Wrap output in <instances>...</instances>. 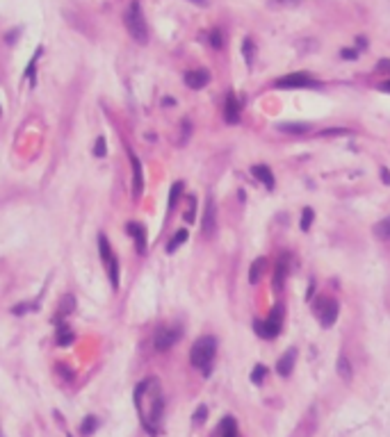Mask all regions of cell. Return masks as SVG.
<instances>
[{
    "mask_svg": "<svg viewBox=\"0 0 390 437\" xmlns=\"http://www.w3.org/2000/svg\"><path fill=\"white\" fill-rule=\"evenodd\" d=\"M135 408L139 412L142 426L151 435H155L162 421V412H165V396H162L158 378H146V380H142L137 385V389H135Z\"/></svg>",
    "mask_w": 390,
    "mask_h": 437,
    "instance_id": "cell-1",
    "label": "cell"
},
{
    "mask_svg": "<svg viewBox=\"0 0 390 437\" xmlns=\"http://www.w3.org/2000/svg\"><path fill=\"white\" fill-rule=\"evenodd\" d=\"M215 353H217V339L212 335H203L194 341L192 351H189V362H192L194 369H201V371L208 376Z\"/></svg>",
    "mask_w": 390,
    "mask_h": 437,
    "instance_id": "cell-2",
    "label": "cell"
},
{
    "mask_svg": "<svg viewBox=\"0 0 390 437\" xmlns=\"http://www.w3.org/2000/svg\"><path fill=\"white\" fill-rule=\"evenodd\" d=\"M124 23L128 27L130 36H133L137 43H146L148 41V27H146V18L142 14V7H139V0H133L124 16Z\"/></svg>",
    "mask_w": 390,
    "mask_h": 437,
    "instance_id": "cell-3",
    "label": "cell"
},
{
    "mask_svg": "<svg viewBox=\"0 0 390 437\" xmlns=\"http://www.w3.org/2000/svg\"><path fill=\"white\" fill-rule=\"evenodd\" d=\"M98 250H101V259L105 262L107 267V276H110L112 287H119V259H116L114 250H112L110 241H107L105 235H98Z\"/></svg>",
    "mask_w": 390,
    "mask_h": 437,
    "instance_id": "cell-4",
    "label": "cell"
},
{
    "mask_svg": "<svg viewBox=\"0 0 390 437\" xmlns=\"http://www.w3.org/2000/svg\"><path fill=\"white\" fill-rule=\"evenodd\" d=\"M281 328H283V308L281 305H276L271 310V314L265 321H256V332L260 337H265V339H274L281 332Z\"/></svg>",
    "mask_w": 390,
    "mask_h": 437,
    "instance_id": "cell-5",
    "label": "cell"
},
{
    "mask_svg": "<svg viewBox=\"0 0 390 437\" xmlns=\"http://www.w3.org/2000/svg\"><path fill=\"white\" fill-rule=\"evenodd\" d=\"M338 312H340V305L335 303L333 298H326V296H320L315 300V317L320 319V323L324 328H331L338 319Z\"/></svg>",
    "mask_w": 390,
    "mask_h": 437,
    "instance_id": "cell-6",
    "label": "cell"
},
{
    "mask_svg": "<svg viewBox=\"0 0 390 437\" xmlns=\"http://www.w3.org/2000/svg\"><path fill=\"white\" fill-rule=\"evenodd\" d=\"M274 84L281 86V89H308V86H317L320 82L303 71H294V73H288V75L279 77Z\"/></svg>",
    "mask_w": 390,
    "mask_h": 437,
    "instance_id": "cell-7",
    "label": "cell"
},
{
    "mask_svg": "<svg viewBox=\"0 0 390 437\" xmlns=\"http://www.w3.org/2000/svg\"><path fill=\"white\" fill-rule=\"evenodd\" d=\"M180 335H183V330H180L178 326H174V328H160V330H158V335H155V348L160 351V353H162V351H169L171 346L180 339Z\"/></svg>",
    "mask_w": 390,
    "mask_h": 437,
    "instance_id": "cell-8",
    "label": "cell"
},
{
    "mask_svg": "<svg viewBox=\"0 0 390 437\" xmlns=\"http://www.w3.org/2000/svg\"><path fill=\"white\" fill-rule=\"evenodd\" d=\"M130 155V164H133V194L135 198H139L144 191V176H142V162H139V157L133 153V150H128Z\"/></svg>",
    "mask_w": 390,
    "mask_h": 437,
    "instance_id": "cell-9",
    "label": "cell"
},
{
    "mask_svg": "<svg viewBox=\"0 0 390 437\" xmlns=\"http://www.w3.org/2000/svg\"><path fill=\"white\" fill-rule=\"evenodd\" d=\"M126 230H128V235H133V239H135V246H137V253L139 255H146V248H148V244H146V230H144L139 223H126Z\"/></svg>",
    "mask_w": 390,
    "mask_h": 437,
    "instance_id": "cell-10",
    "label": "cell"
},
{
    "mask_svg": "<svg viewBox=\"0 0 390 437\" xmlns=\"http://www.w3.org/2000/svg\"><path fill=\"white\" fill-rule=\"evenodd\" d=\"M294 362H297V348H288L283 355L279 358V362H276V371H279V376H290L294 369Z\"/></svg>",
    "mask_w": 390,
    "mask_h": 437,
    "instance_id": "cell-11",
    "label": "cell"
},
{
    "mask_svg": "<svg viewBox=\"0 0 390 437\" xmlns=\"http://www.w3.org/2000/svg\"><path fill=\"white\" fill-rule=\"evenodd\" d=\"M217 226V209H215V200L208 198L206 203V212H203V221H201V230L203 235H212Z\"/></svg>",
    "mask_w": 390,
    "mask_h": 437,
    "instance_id": "cell-12",
    "label": "cell"
},
{
    "mask_svg": "<svg viewBox=\"0 0 390 437\" xmlns=\"http://www.w3.org/2000/svg\"><path fill=\"white\" fill-rule=\"evenodd\" d=\"M288 271H290V255L283 253L279 257V262H276V271H274V289H281L285 282V278H288Z\"/></svg>",
    "mask_w": 390,
    "mask_h": 437,
    "instance_id": "cell-13",
    "label": "cell"
},
{
    "mask_svg": "<svg viewBox=\"0 0 390 437\" xmlns=\"http://www.w3.org/2000/svg\"><path fill=\"white\" fill-rule=\"evenodd\" d=\"M210 82V73L208 71H187L185 73V84L189 86V89H203V86Z\"/></svg>",
    "mask_w": 390,
    "mask_h": 437,
    "instance_id": "cell-14",
    "label": "cell"
},
{
    "mask_svg": "<svg viewBox=\"0 0 390 437\" xmlns=\"http://www.w3.org/2000/svg\"><path fill=\"white\" fill-rule=\"evenodd\" d=\"M224 118H226V123H238L240 121V100H238V96H235V94L226 96Z\"/></svg>",
    "mask_w": 390,
    "mask_h": 437,
    "instance_id": "cell-15",
    "label": "cell"
},
{
    "mask_svg": "<svg viewBox=\"0 0 390 437\" xmlns=\"http://www.w3.org/2000/svg\"><path fill=\"white\" fill-rule=\"evenodd\" d=\"M251 173H253V178H256L258 182H262V185L267 187V189H274V173H271V168L269 166H265V164H256V166L251 168Z\"/></svg>",
    "mask_w": 390,
    "mask_h": 437,
    "instance_id": "cell-16",
    "label": "cell"
},
{
    "mask_svg": "<svg viewBox=\"0 0 390 437\" xmlns=\"http://www.w3.org/2000/svg\"><path fill=\"white\" fill-rule=\"evenodd\" d=\"M335 371H338V376L342 378L344 382H352V362H349L347 353H340L338 355V362H335Z\"/></svg>",
    "mask_w": 390,
    "mask_h": 437,
    "instance_id": "cell-17",
    "label": "cell"
},
{
    "mask_svg": "<svg viewBox=\"0 0 390 437\" xmlns=\"http://www.w3.org/2000/svg\"><path fill=\"white\" fill-rule=\"evenodd\" d=\"M265 269H267V259H265V257L253 259L251 269H249V282H251V285L260 282V278H262V273H265Z\"/></svg>",
    "mask_w": 390,
    "mask_h": 437,
    "instance_id": "cell-18",
    "label": "cell"
},
{
    "mask_svg": "<svg viewBox=\"0 0 390 437\" xmlns=\"http://www.w3.org/2000/svg\"><path fill=\"white\" fill-rule=\"evenodd\" d=\"M73 308H75V298H73V296H71V294L62 296V300H60V314H57V319H53V321H62V317H66V314L73 312Z\"/></svg>",
    "mask_w": 390,
    "mask_h": 437,
    "instance_id": "cell-19",
    "label": "cell"
},
{
    "mask_svg": "<svg viewBox=\"0 0 390 437\" xmlns=\"http://www.w3.org/2000/svg\"><path fill=\"white\" fill-rule=\"evenodd\" d=\"M372 232H374L379 239H383V241H390V216H385V219H381L379 223H376L374 228H372Z\"/></svg>",
    "mask_w": 390,
    "mask_h": 437,
    "instance_id": "cell-20",
    "label": "cell"
},
{
    "mask_svg": "<svg viewBox=\"0 0 390 437\" xmlns=\"http://www.w3.org/2000/svg\"><path fill=\"white\" fill-rule=\"evenodd\" d=\"M187 237H189L187 230H183V228H180V230L174 235V239L167 244V253H176V248H178V246H183L185 241H187Z\"/></svg>",
    "mask_w": 390,
    "mask_h": 437,
    "instance_id": "cell-21",
    "label": "cell"
},
{
    "mask_svg": "<svg viewBox=\"0 0 390 437\" xmlns=\"http://www.w3.org/2000/svg\"><path fill=\"white\" fill-rule=\"evenodd\" d=\"M73 339H75V335H73V330H71L69 326H60V328H57V344H60V346H69Z\"/></svg>",
    "mask_w": 390,
    "mask_h": 437,
    "instance_id": "cell-22",
    "label": "cell"
},
{
    "mask_svg": "<svg viewBox=\"0 0 390 437\" xmlns=\"http://www.w3.org/2000/svg\"><path fill=\"white\" fill-rule=\"evenodd\" d=\"M221 437H238V426L233 417H226L221 421Z\"/></svg>",
    "mask_w": 390,
    "mask_h": 437,
    "instance_id": "cell-23",
    "label": "cell"
},
{
    "mask_svg": "<svg viewBox=\"0 0 390 437\" xmlns=\"http://www.w3.org/2000/svg\"><path fill=\"white\" fill-rule=\"evenodd\" d=\"M279 130L281 132H292V135H303V132H308V125L306 123H281Z\"/></svg>",
    "mask_w": 390,
    "mask_h": 437,
    "instance_id": "cell-24",
    "label": "cell"
},
{
    "mask_svg": "<svg viewBox=\"0 0 390 437\" xmlns=\"http://www.w3.org/2000/svg\"><path fill=\"white\" fill-rule=\"evenodd\" d=\"M313 219H315V212H313V207H303V209H301V221H299V228H301L303 232L310 230Z\"/></svg>",
    "mask_w": 390,
    "mask_h": 437,
    "instance_id": "cell-25",
    "label": "cell"
},
{
    "mask_svg": "<svg viewBox=\"0 0 390 437\" xmlns=\"http://www.w3.org/2000/svg\"><path fill=\"white\" fill-rule=\"evenodd\" d=\"M303 0H269V7L271 9H290V7H299Z\"/></svg>",
    "mask_w": 390,
    "mask_h": 437,
    "instance_id": "cell-26",
    "label": "cell"
},
{
    "mask_svg": "<svg viewBox=\"0 0 390 437\" xmlns=\"http://www.w3.org/2000/svg\"><path fill=\"white\" fill-rule=\"evenodd\" d=\"M180 194H183V182L178 180V182H174V187H171V191H169V209L176 207V203H178Z\"/></svg>",
    "mask_w": 390,
    "mask_h": 437,
    "instance_id": "cell-27",
    "label": "cell"
},
{
    "mask_svg": "<svg viewBox=\"0 0 390 437\" xmlns=\"http://www.w3.org/2000/svg\"><path fill=\"white\" fill-rule=\"evenodd\" d=\"M96 428H98V419H96V417H87V419L83 421V426H80V432L89 437L94 430H96Z\"/></svg>",
    "mask_w": 390,
    "mask_h": 437,
    "instance_id": "cell-28",
    "label": "cell"
},
{
    "mask_svg": "<svg viewBox=\"0 0 390 437\" xmlns=\"http://www.w3.org/2000/svg\"><path fill=\"white\" fill-rule=\"evenodd\" d=\"M242 53H244V59H247V64L251 66V64H253V53H256V48H253V41H251V39H244Z\"/></svg>",
    "mask_w": 390,
    "mask_h": 437,
    "instance_id": "cell-29",
    "label": "cell"
},
{
    "mask_svg": "<svg viewBox=\"0 0 390 437\" xmlns=\"http://www.w3.org/2000/svg\"><path fill=\"white\" fill-rule=\"evenodd\" d=\"M189 207H187V212H185V221L187 223H194L197 221V198L194 196H189Z\"/></svg>",
    "mask_w": 390,
    "mask_h": 437,
    "instance_id": "cell-30",
    "label": "cell"
},
{
    "mask_svg": "<svg viewBox=\"0 0 390 437\" xmlns=\"http://www.w3.org/2000/svg\"><path fill=\"white\" fill-rule=\"evenodd\" d=\"M267 376V369H265V364H256V369L251 371V380L256 382V385H260L262 382V378Z\"/></svg>",
    "mask_w": 390,
    "mask_h": 437,
    "instance_id": "cell-31",
    "label": "cell"
},
{
    "mask_svg": "<svg viewBox=\"0 0 390 437\" xmlns=\"http://www.w3.org/2000/svg\"><path fill=\"white\" fill-rule=\"evenodd\" d=\"M206 417H208V408H206V405H199L197 412H194V417H192L194 419V426H201V423L206 421Z\"/></svg>",
    "mask_w": 390,
    "mask_h": 437,
    "instance_id": "cell-32",
    "label": "cell"
},
{
    "mask_svg": "<svg viewBox=\"0 0 390 437\" xmlns=\"http://www.w3.org/2000/svg\"><path fill=\"white\" fill-rule=\"evenodd\" d=\"M107 148H105V137H98L96 139V146H94V155L96 157H105Z\"/></svg>",
    "mask_w": 390,
    "mask_h": 437,
    "instance_id": "cell-33",
    "label": "cell"
},
{
    "mask_svg": "<svg viewBox=\"0 0 390 437\" xmlns=\"http://www.w3.org/2000/svg\"><path fill=\"white\" fill-rule=\"evenodd\" d=\"M210 46H212V48H221V46H224V39H221V32L219 30H212L210 32Z\"/></svg>",
    "mask_w": 390,
    "mask_h": 437,
    "instance_id": "cell-34",
    "label": "cell"
},
{
    "mask_svg": "<svg viewBox=\"0 0 390 437\" xmlns=\"http://www.w3.org/2000/svg\"><path fill=\"white\" fill-rule=\"evenodd\" d=\"M376 71H379V73H388V75H390V59H379V64H376Z\"/></svg>",
    "mask_w": 390,
    "mask_h": 437,
    "instance_id": "cell-35",
    "label": "cell"
},
{
    "mask_svg": "<svg viewBox=\"0 0 390 437\" xmlns=\"http://www.w3.org/2000/svg\"><path fill=\"white\" fill-rule=\"evenodd\" d=\"M30 308H32L30 303H21V305H14V308H12V312H14V314H25Z\"/></svg>",
    "mask_w": 390,
    "mask_h": 437,
    "instance_id": "cell-36",
    "label": "cell"
},
{
    "mask_svg": "<svg viewBox=\"0 0 390 437\" xmlns=\"http://www.w3.org/2000/svg\"><path fill=\"white\" fill-rule=\"evenodd\" d=\"M331 135H347V130L344 127H331V130L322 132V137H331Z\"/></svg>",
    "mask_w": 390,
    "mask_h": 437,
    "instance_id": "cell-37",
    "label": "cell"
},
{
    "mask_svg": "<svg viewBox=\"0 0 390 437\" xmlns=\"http://www.w3.org/2000/svg\"><path fill=\"white\" fill-rule=\"evenodd\" d=\"M57 371H60L62 376L66 378V380H71V378H73V371H69V369H66L64 364H57Z\"/></svg>",
    "mask_w": 390,
    "mask_h": 437,
    "instance_id": "cell-38",
    "label": "cell"
},
{
    "mask_svg": "<svg viewBox=\"0 0 390 437\" xmlns=\"http://www.w3.org/2000/svg\"><path fill=\"white\" fill-rule=\"evenodd\" d=\"M342 57H344V59H356V57H358V50L344 48V50H342Z\"/></svg>",
    "mask_w": 390,
    "mask_h": 437,
    "instance_id": "cell-39",
    "label": "cell"
},
{
    "mask_svg": "<svg viewBox=\"0 0 390 437\" xmlns=\"http://www.w3.org/2000/svg\"><path fill=\"white\" fill-rule=\"evenodd\" d=\"M381 180H383V185H390V171L388 168H381Z\"/></svg>",
    "mask_w": 390,
    "mask_h": 437,
    "instance_id": "cell-40",
    "label": "cell"
},
{
    "mask_svg": "<svg viewBox=\"0 0 390 437\" xmlns=\"http://www.w3.org/2000/svg\"><path fill=\"white\" fill-rule=\"evenodd\" d=\"M14 39H16V32H10V36H7V43H14Z\"/></svg>",
    "mask_w": 390,
    "mask_h": 437,
    "instance_id": "cell-41",
    "label": "cell"
},
{
    "mask_svg": "<svg viewBox=\"0 0 390 437\" xmlns=\"http://www.w3.org/2000/svg\"><path fill=\"white\" fill-rule=\"evenodd\" d=\"M189 3H194V5H201V7H206V5H208V0H189Z\"/></svg>",
    "mask_w": 390,
    "mask_h": 437,
    "instance_id": "cell-42",
    "label": "cell"
},
{
    "mask_svg": "<svg viewBox=\"0 0 390 437\" xmlns=\"http://www.w3.org/2000/svg\"><path fill=\"white\" fill-rule=\"evenodd\" d=\"M381 91H388L390 94V82H383V84H381Z\"/></svg>",
    "mask_w": 390,
    "mask_h": 437,
    "instance_id": "cell-43",
    "label": "cell"
},
{
    "mask_svg": "<svg viewBox=\"0 0 390 437\" xmlns=\"http://www.w3.org/2000/svg\"><path fill=\"white\" fill-rule=\"evenodd\" d=\"M0 437H3V430H0Z\"/></svg>",
    "mask_w": 390,
    "mask_h": 437,
    "instance_id": "cell-44",
    "label": "cell"
},
{
    "mask_svg": "<svg viewBox=\"0 0 390 437\" xmlns=\"http://www.w3.org/2000/svg\"><path fill=\"white\" fill-rule=\"evenodd\" d=\"M0 114H3V109H0Z\"/></svg>",
    "mask_w": 390,
    "mask_h": 437,
    "instance_id": "cell-45",
    "label": "cell"
},
{
    "mask_svg": "<svg viewBox=\"0 0 390 437\" xmlns=\"http://www.w3.org/2000/svg\"><path fill=\"white\" fill-rule=\"evenodd\" d=\"M69 437H73V435H69Z\"/></svg>",
    "mask_w": 390,
    "mask_h": 437,
    "instance_id": "cell-46",
    "label": "cell"
}]
</instances>
